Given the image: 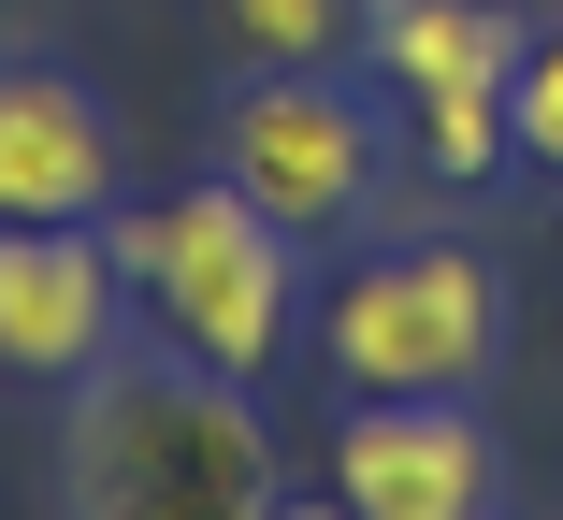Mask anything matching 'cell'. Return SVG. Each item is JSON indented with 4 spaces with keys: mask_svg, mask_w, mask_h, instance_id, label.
Segmentation results:
<instances>
[{
    "mask_svg": "<svg viewBox=\"0 0 563 520\" xmlns=\"http://www.w3.org/2000/svg\"><path fill=\"white\" fill-rule=\"evenodd\" d=\"M58 506L73 520H275V434L246 376H217L188 347L159 362H87L73 420H58Z\"/></svg>",
    "mask_w": 563,
    "mask_h": 520,
    "instance_id": "1",
    "label": "cell"
},
{
    "mask_svg": "<svg viewBox=\"0 0 563 520\" xmlns=\"http://www.w3.org/2000/svg\"><path fill=\"white\" fill-rule=\"evenodd\" d=\"M117 275L159 319V347L217 362V376H275L303 333V232L275 202H246L232 174H202L174 202H131L117 218Z\"/></svg>",
    "mask_w": 563,
    "mask_h": 520,
    "instance_id": "2",
    "label": "cell"
},
{
    "mask_svg": "<svg viewBox=\"0 0 563 520\" xmlns=\"http://www.w3.org/2000/svg\"><path fill=\"white\" fill-rule=\"evenodd\" d=\"M318 347L347 390H477L506 362V289L477 246H376L318 303Z\"/></svg>",
    "mask_w": 563,
    "mask_h": 520,
    "instance_id": "3",
    "label": "cell"
},
{
    "mask_svg": "<svg viewBox=\"0 0 563 520\" xmlns=\"http://www.w3.org/2000/svg\"><path fill=\"white\" fill-rule=\"evenodd\" d=\"M217 159H232L246 202H275V218L318 246V232H347L376 174H390V117L362 87H332V58H261L232 87V117H217Z\"/></svg>",
    "mask_w": 563,
    "mask_h": 520,
    "instance_id": "4",
    "label": "cell"
},
{
    "mask_svg": "<svg viewBox=\"0 0 563 520\" xmlns=\"http://www.w3.org/2000/svg\"><path fill=\"white\" fill-rule=\"evenodd\" d=\"M332 506L347 520H492L506 449L463 390H362L332 420Z\"/></svg>",
    "mask_w": 563,
    "mask_h": 520,
    "instance_id": "5",
    "label": "cell"
},
{
    "mask_svg": "<svg viewBox=\"0 0 563 520\" xmlns=\"http://www.w3.org/2000/svg\"><path fill=\"white\" fill-rule=\"evenodd\" d=\"M117 232L101 218H0V376H87L117 362Z\"/></svg>",
    "mask_w": 563,
    "mask_h": 520,
    "instance_id": "6",
    "label": "cell"
},
{
    "mask_svg": "<svg viewBox=\"0 0 563 520\" xmlns=\"http://www.w3.org/2000/svg\"><path fill=\"white\" fill-rule=\"evenodd\" d=\"M0 218H117V117L58 58L0 73Z\"/></svg>",
    "mask_w": 563,
    "mask_h": 520,
    "instance_id": "7",
    "label": "cell"
},
{
    "mask_svg": "<svg viewBox=\"0 0 563 520\" xmlns=\"http://www.w3.org/2000/svg\"><path fill=\"white\" fill-rule=\"evenodd\" d=\"M362 44L405 101H433V87H506L534 30H520V0H362Z\"/></svg>",
    "mask_w": 563,
    "mask_h": 520,
    "instance_id": "8",
    "label": "cell"
},
{
    "mask_svg": "<svg viewBox=\"0 0 563 520\" xmlns=\"http://www.w3.org/2000/svg\"><path fill=\"white\" fill-rule=\"evenodd\" d=\"M506 159H520V131H506V87H433V101H419V174L477 188V174H506Z\"/></svg>",
    "mask_w": 563,
    "mask_h": 520,
    "instance_id": "9",
    "label": "cell"
},
{
    "mask_svg": "<svg viewBox=\"0 0 563 520\" xmlns=\"http://www.w3.org/2000/svg\"><path fill=\"white\" fill-rule=\"evenodd\" d=\"M506 131H520L534 174H563V15H534V44H520V73H506Z\"/></svg>",
    "mask_w": 563,
    "mask_h": 520,
    "instance_id": "10",
    "label": "cell"
},
{
    "mask_svg": "<svg viewBox=\"0 0 563 520\" xmlns=\"http://www.w3.org/2000/svg\"><path fill=\"white\" fill-rule=\"evenodd\" d=\"M217 15H232V44H261V58H347L362 0H217Z\"/></svg>",
    "mask_w": 563,
    "mask_h": 520,
    "instance_id": "11",
    "label": "cell"
},
{
    "mask_svg": "<svg viewBox=\"0 0 563 520\" xmlns=\"http://www.w3.org/2000/svg\"><path fill=\"white\" fill-rule=\"evenodd\" d=\"M275 520H347V506H275Z\"/></svg>",
    "mask_w": 563,
    "mask_h": 520,
    "instance_id": "12",
    "label": "cell"
},
{
    "mask_svg": "<svg viewBox=\"0 0 563 520\" xmlns=\"http://www.w3.org/2000/svg\"><path fill=\"white\" fill-rule=\"evenodd\" d=\"M520 15H563V0H520Z\"/></svg>",
    "mask_w": 563,
    "mask_h": 520,
    "instance_id": "13",
    "label": "cell"
}]
</instances>
